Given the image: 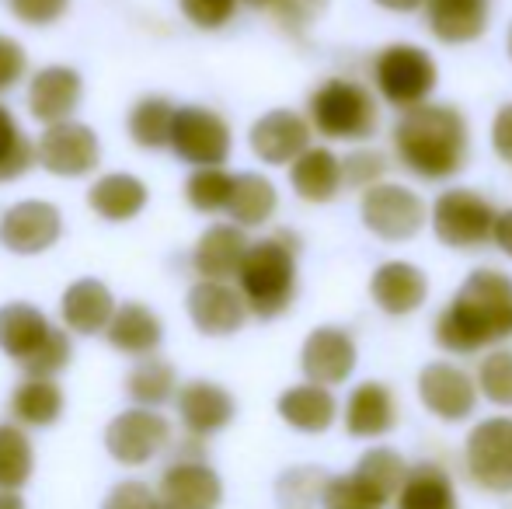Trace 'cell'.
Masks as SVG:
<instances>
[{
  "label": "cell",
  "instance_id": "obj_1",
  "mask_svg": "<svg viewBox=\"0 0 512 509\" xmlns=\"http://www.w3.org/2000/svg\"><path fill=\"white\" fill-rule=\"evenodd\" d=\"M432 339L450 356H478L512 339V276L481 265L436 314Z\"/></svg>",
  "mask_w": 512,
  "mask_h": 509
},
{
  "label": "cell",
  "instance_id": "obj_2",
  "mask_svg": "<svg viewBox=\"0 0 512 509\" xmlns=\"http://www.w3.org/2000/svg\"><path fill=\"white\" fill-rule=\"evenodd\" d=\"M394 161L418 182H450L471 161V123L460 109L425 102L401 112L391 133Z\"/></svg>",
  "mask_w": 512,
  "mask_h": 509
},
{
  "label": "cell",
  "instance_id": "obj_3",
  "mask_svg": "<svg viewBox=\"0 0 512 509\" xmlns=\"http://www.w3.org/2000/svg\"><path fill=\"white\" fill-rule=\"evenodd\" d=\"M297 252L300 241L293 231H276L272 238L251 241L248 258L237 272V290L248 300V311L262 321L286 314L297 300Z\"/></svg>",
  "mask_w": 512,
  "mask_h": 509
},
{
  "label": "cell",
  "instance_id": "obj_4",
  "mask_svg": "<svg viewBox=\"0 0 512 509\" xmlns=\"http://www.w3.org/2000/svg\"><path fill=\"white\" fill-rule=\"evenodd\" d=\"M307 119L331 143H366L380 129V98L352 77H328L310 91Z\"/></svg>",
  "mask_w": 512,
  "mask_h": 509
},
{
  "label": "cell",
  "instance_id": "obj_5",
  "mask_svg": "<svg viewBox=\"0 0 512 509\" xmlns=\"http://www.w3.org/2000/svg\"><path fill=\"white\" fill-rule=\"evenodd\" d=\"M0 349L28 377H56L70 363V339L35 304L14 300L0 307Z\"/></svg>",
  "mask_w": 512,
  "mask_h": 509
},
{
  "label": "cell",
  "instance_id": "obj_6",
  "mask_svg": "<svg viewBox=\"0 0 512 509\" xmlns=\"http://www.w3.org/2000/svg\"><path fill=\"white\" fill-rule=\"evenodd\" d=\"M370 81L380 102L398 112H411L432 102L439 88V67L432 53H425L415 42H391L373 56Z\"/></svg>",
  "mask_w": 512,
  "mask_h": 509
},
{
  "label": "cell",
  "instance_id": "obj_7",
  "mask_svg": "<svg viewBox=\"0 0 512 509\" xmlns=\"http://www.w3.org/2000/svg\"><path fill=\"white\" fill-rule=\"evenodd\" d=\"M495 220L499 210L488 196L464 185L443 189L429 206V227L439 245L453 252H481L495 241Z\"/></svg>",
  "mask_w": 512,
  "mask_h": 509
},
{
  "label": "cell",
  "instance_id": "obj_8",
  "mask_svg": "<svg viewBox=\"0 0 512 509\" xmlns=\"http://www.w3.org/2000/svg\"><path fill=\"white\" fill-rule=\"evenodd\" d=\"M359 220L373 238L401 245L422 234V227L429 224V210L415 189L401 182H380L359 196Z\"/></svg>",
  "mask_w": 512,
  "mask_h": 509
},
{
  "label": "cell",
  "instance_id": "obj_9",
  "mask_svg": "<svg viewBox=\"0 0 512 509\" xmlns=\"http://www.w3.org/2000/svg\"><path fill=\"white\" fill-rule=\"evenodd\" d=\"M464 468L478 489L512 496V415L481 419L467 433Z\"/></svg>",
  "mask_w": 512,
  "mask_h": 509
},
{
  "label": "cell",
  "instance_id": "obj_10",
  "mask_svg": "<svg viewBox=\"0 0 512 509\" xmlns=\"http://www.w3.org/2000/svg\"><path fill=\"white\" fill-rule=\"evenodd\" d=\"M171 150L178 154V161L192 168H223L234 150V133L220 112L203 105H182L175 116Z\"/></svg>",
  "mask_w": 512,
  "mask_h": 509
},
{
  "label": "cell",
  "instance_id": "obj_11",
  "mask_svg": "<svg viewBox=\"0 0 512 509\" xmlns=\"http://www.w3.org/2000/svg\"><path fill=\"white\" fill-rule=\"evenodd\" d=\"M418 401L429 415H436L439 422H467L474 412H478V381L474 374H467L460 363L450 360H436V363H425L418 370V381H415Z\"/></svg>",
  "mask_w": 512,
  "mask_h": 509
},
{
  "label": "cell",
  "instance_id": "obj_12",
  "mask_svg": "<svg viewBox=\"0 0 512 509\" xmlns=\"http://www.w3.org/2000/svg\"><path fill=\"white\" fill-rule=\"evenodd\" d=\"M35 157L49 175L60 178H81L91 175L102 161V143H98L95 129L67 119V123L46 126L35 143Z\"/></svg>",
  "mask_w": 512,
  "mask_h": 509
},
{
  "label": "cell",
  "instance_id": "obj_13",
  "mask_svg": "<svg viewBox=\"0 0 512 509\" xmlns=\"http://www.w3.org/2000/svg\"><path fill=\"white\" fill-rule=\"evenodd\" d=\"M359 367V346L349 328L342 325H321L304 339L300 346V370L310 384L338 387L345 384Z\"/></svg>",
  "mask_w": 512,
  "mask_h": 509
},
{
  "label": "cell",
  "instance_id": "obj_14",
  "mask_svg": "<svg viewBox=\"0 0 512 509\" xmlns=\"http://www.w3.org/2000/svg\"><path fill=\"white\" fill-rule=\"evenodd\" d=\"M251 154L272 168H290L304 150L314 147V126L293 109H272L251 123Z\"/></svg>",
  "mask_w": 512,
  "mask_h": 509
},
{
  "label": "cell",
  "instance_id": "obj_15",
  "mask_svg": "<svg viewBox=\"0 0 512 509\" xmlns=\"http://www.w3.org/2000/svg\"><path fill=\"white\" fill-rule=\"evenodd\" d=\"M185 311H189L192 325L209 339H227V335L241 332L244 321L251 318L244 293L234 283H220V279H199L185 297Z\"/></svg>",
  "mask_w": 512,
  "mask_h": 509
},
{
  "label": "cell",
  "instance_id": "obj_16",
  "mask_svg": "<svg viewBox=\"0 0 512 509\" xmlns=\"http://www.w3.org/2000/svg\"><path fill=\"white\" fill-rule=\"evenodd\" d=\"M171 426L154 408H126L105 429V447L119 464H147L164 450Z\"/></svg>",
  "mask_w": 512,
  "mask_h": 509
},
{
  "label": "cell",
  "instance_id": "obj_17",
  "mask_svg": "<svg viewBox=\"0 0 512 509\" xmlns=\"http://www.w3.org/2000/svg\"><path fill=\"white\" fill-rule=\"evenodd\" d=\"M63 213L42 199H21L0 220V245L11 255H42L60 241Z\"/></svg>",
  "mask_w": 512,
  "mask_h": 509
},
{
  "label": "cell",
  "instance_id": "obj_18",
  "mask_svg": "<svg viewBox=\"0 0 512 509\" xmlns=\"http://www.w3.org/2000/svg\"><path fill=\"white\" fill-rule=\"evenodd\" d=\"M370 300L391 318H408L429 300V276L415 262L391 258L370 276Z\"/></svg>",
  "mask_w": 512,
  "mask_h": 509
},
{
  "label": "cell",
  "instance_id": "obj_19",
  "mask_svg": "<svg viewBox=\"0 0 512 509\" xmlns=\"http://www.w3.org/2000/svg\"><path fill=\"white\" fill-rule=\"evenodd\" d=\"M398 398L384 381H363L349 391L342 408L345 433L352 440H380L398 426Z\"/></svg>",
  "mask_w": 512,
  "mask_h": 509
},
{
  "label": "cell",
  "instance_id": "obj_20",
  "mask_svg": "<svg viewBox=\"0 0 512 509\" xmlns=\"http://www.w3.org/2000/svg\"><path fill=\"white\" fill-rule=\"evenodd\" d=\"M425 28L443 46H471L488 32L492 0H425Z\"/></svg>",
  "mask_w": 512,
  "mask_h": 509
},
{
  "label": "cell",
  "instance_id": "obj_21",
  "mask_svg": "<svg viewBox=\"0 0 512 509\" xmlns=\"http://www.w3.org/2000/svg\"><path fill=\"white\" fill-rule=\"evenodd\" d=\"M84 98V77L74 67H42L28 84V112L42 126H56L74 119Z\"/></svg>",
  "mask_w": 512,
  "mask_h": 509
},
{
  "label": "cell",
  "instance_id": "obj_22",
  "mask_svg": "<svg viewBox=\"0 0 512 509\" xmlns=\"http://www.w3.org/2000/svg\"><path fill=\"white\" fill-rule=\"evenodd\" d=\"M178 415H182V426L192 436H213L220 429H227L237 415V401L227 387L213 381H189L178 387Z\"/></svg>",
  "mask_w": 512,
  "mask_h": 509
},
{
  "label": "cell",
  "instance_id": "obj_23",
  "mask_svg": "<svg viewBox=\"0 0 512 509\" xmlns=\"http://www.w3.org/2000/svg\"><path fill=\"white\" fill-rule=\"evenodd\" d=\"M223 503V482L203 461H178L161 478L164 509H216Z\"/></svg>",
  "mask_w": 512,
  "mask_h": 509
},
{
  "label": "cell",
  "instance_id": "obj_24",
  "mask_svg": "<svg viewBox=\"0 0 512 509\" xmlns=\"http://www.w3.org/2000/svg\"><path fill=\"white\" fill-rule=\"evenodd\" d=\"M248 234L237 224H213L203 231V238L196 241V252H192V265L203 279H220L230 283L241 272L244 258H248Z\"/></svg>",
  "mask_w": 512,
  "mask_h": 509
},
{
  "label": "cell",
  "instance_id": "obj_25",
  "mask_svg": "<svg viewBox=\"0 0 512 509\" xmlns=\"http://www.w3.org/2000/svg\"><path fill=\"white\" fill-rule=\"evenodd\" d=\"M276 412H279V419H283L290 429H297V433L321 436L335 426L338 401H335V394H331V387L304 381V384L286 387V391L279 394Z\"/></svg>",
  "mask_w": 512,
  "mask_h": 509
},
{
  "label": "cell",
  "instance_id": "obj_26",
  "mask_svg": "<svg viewBox=\"0 0 512 509\" xmlns=\"http://www.w3.org/2000/svg\"><path fill=\"white\" fill-rule=\"evenodd\" d=\"M115 297L102 279H77L67 286L60 300L63 325L77 335H98L108 328V321L115 318Z\"/></svg>",
  "mask_w": 512,
  "mask_h": 509
},
{
  "label": "cell",
  "instance_id": "obj_27",
  "mask_svg": "<svg viewBox=\"0 0 512 509\" xmlns=\"http://www.w3.org/2000/svg\"><path fill=\"white\" fill-rule=\"evenodd\" d=\"M290 185L304 203H331L342 192V157L331 147H310L290 164Z\"/></svg>",
  "mask_w": 512,
  "mask_h": 509
},
{
  "label": "cell",
  "instance_id": "obj_28",
  "mask_svg": "<svg viewBox=\"0 0 512 509\" xmlns=\"http://www.w3.org/2000/svg\"><path fill=\"white\" fill-rule=\"evenodd\" d=\"M105 339L112 349L126 356H154V349L164 342V325L147 304H119L115 307V318L108 321Z\"/></svg>",
  "mask_w": 512,
  "mask_h": 509
},
{
  "label": "cell",
  "instance_id": "obj_29",
  "mask_svg": "<svg viewBox=\"0 0 512 509\" xmlns=\"http://www.w3.org/2000/svg\"><path fill=\"white\" fill-rule=\"evenodd\" d=\"M147 199H150L147 185H143L136 175H126V171L102 175L88 189V206L102 220H108V224H126V220L140 217Z\"/></svg>",
  "mask_w": 512,
  "mask_h": 509
},
{
  "label": "cell",
  "instance_id": "obj_30",
  "mask_svg": "<svg viewBox=\"0 0 512 509\" xmlns=\"http://www.w3.org/2000/svg\"><path fill=\"white\" fill-rule=\"evenodd\" d=\"M394 509H460L457 485H453L450 471L436 461H422L408 471L405 485H401Z\"/></svg>",
  "mask_w": 512,
  "mask_h": 509
},
{
  "label": "cell",
  "instance_id": "obj_31",
  "mask_svg": "<svg viewBox=\"0 0 512 509\" xmlns=\"http://www.w3.org/2000/svg\"><path fill=\"white\" fill-rule=\"evenodd\" d=\"M276 210H279V192L269 178L258 175V171H241L234 178V196H230L227 206L230 224L244 227V231L248 227H262L276 217Z\"/></svg>",
  "mask_w": 512,
  "mask_h": 509
},
{
  "label": "cell",
  "instance_id": "obj_32",
  "mask_svg": "<svg viewBox=\"0 0 512 509\" xmlns=\"http://www.w3.org/2000/svg\"><path fill=\"white\" fill-rule=\"evenodd\" d=\"M11 412L21 426H53L63 415V391L53 377H25L11 394Z\"/></svg>",
  "mask_w": 512,
  "mask_h": 509
},
{
  "label": "cell",
  "instance_id": "obj_33",
  "mask_svg": "<svg viewBox=\"0 0 512 509\" xmlns=\"http://www.w3.org/2000/svg\"><path fill=\"white\" fill-rule=\"evenodd\" d=\"M175 116L178 109L161 95H147L129 109L126 129L133 136L136 147L143 150H161L171 147V133H175Z\"/></svg>",
  "mask_w": 512,
  "mask_h": 509
},
{
  "label": "cell",
  "instance_id": "obj_34",
  "mask_svg": "<svg viewBox=\"0 0 512 509\" xmlns=\"http://www.w3.org/2000/svg\"><path fill=\"white\" fill-rule=\"evenodd\" d=\"M408 471H411L408 461L394 447H370L366 454H359L352 475H356L359 482L370 485L384 503H394L398 492H401V485H405Z\"/></svg>",
  "mask_w": 512,
  "mask_h": 509
},
{
  "label": "cell",
  "instance_id": "obj_35",
  "mask_svg": "<svg viewBox=\"0 0 512 509\" xmlns=\"http://www.w3.org/2000/svg\"><path fill=\"white\" fill-rule=\"evenodd\" d=\"M129 398L140 408H157L164 401L178 398V374L168 360H157V356H143L126 377Z\"/></svg>",
  "mask_w": 512,
  "mask_h": 509
},
{
  "label": "cell",
  "instance_id": "obj_36",
  "mask_svg": "<svg viewBox=\"0 0 512 509\" xmlns=\"http://www.w3.org/2000/svg\"><path fill=\"white\" fill-rule=\"evenodd\" d=\"M32 440L18 426H0V492H14L32 478Z\"/></svg>",
  "mask_w": 512,
  "mask_h": 509
},
{
  "label": "cell",
  "instance_id": "obj_37",
  "mask_svg": "<svg viewBox=\"0 0 512 509\" xmlns=\"http://www.w3.org/2000/svg\"><path fill=\"white\" fill-rule=\"evenodd\" d=\"M234 178L227 168H196L185 182V199L199 213H220L234 196Z\"/></svg>",
  "mask_w": 512,
  "mask_h": 509
},
{
  "label": "cell",
  "instance_id": "obj_38",
  "mask_svg": "<svg viewBox=\"0 0 512 509\" xmlns=\"http://www.w3.org/2000/svg\"><path fill=\"white\" fill-rule=\"evenodd\" d=\"M478 391L488 405L495 408H512V349L495 346L481 356L478 370H474Z\"/></svg>",
  "mask_w": 512,
  "mask_h": 509
},
{
  "label": "cell",
  "instance_id": "obj_39",
  "mask_svg": "<svg viewBox=\"0 0 512 509\" xmlns=\"http://www.w3.org/2000/svg\"><path fill=\"white\" fill-rule=\"evenodd\" d=\"M35 161H39L35 157V143L28 140L25 129L14 123L11 112L0 105V182L21 178Z\"/></svg>",
  "mask_w": 512,
  "mask_h": 509
},
{
  "label": "cell",
  "instance_id": "obj_40",
  "mask_svg": "<svg viewBox=\"0 0 512 509\" xmlns=\"http://www.w3.org/2000/svg\"><path fill=\"white\" fill-rule=\"evenodd\" d=\"M387 168H391V161H387V154L377 147H356L342 157V178H345V185L356 192H366V189H373V185L387 182Z\"/></svg>",
  "mask_w": 512,
  "mask_h": 509
},
{
  "label": "cell",
  "instance_id": "obj_41",
  "mask_svg": "<svg viewBox=\"0 0 512 509\" xmlns=\"http://www.w3.org/2000/svg\"><path fill=\"white\" fill-rule=\"evenodd\" d=\"M328 482H331V475L324 468H293L279 478V499H283L286 506L304 509L310 503H321Z\"/></svg>",
  "mask_w": 512,
  "mask_h": 509
},
{
  "label": "cell",
  "instance_id": "obj_42",
  "mask_svg": "<svg viewBox=\"0 0 512 509\" xmlns=\"http://www.w3.org/2000/svg\"><path fill=\"white\" fill-rule=\"evenodd\" d=\"M321 506L324 509H387L384 499H380L366 482H359L352 471L349 475H331Z\"/></svg>",
  "mask_w": 512,
  "mask_h": 509
},
{
  "label": "cell",
  "instance_id": "obj_43",
  "mask_svg": "<svg viewBox=\"0 0 512 509\" xmlns=\"http://www.w3.org/2000/svg\"><path fill=\"white\" fill-rule=\"evenodd\" d=\"M178 4H182V14L192 25L213 32V28H223L234 18L241 0H178Z\"/></svg>",
  "mask_w": 512,
  "mask_h": 509
},
{
  "label": "cell",
  "instance_id": "obj_44",
  "mask_svg": "<svg viewBox=\"0 0 512 509\" xmlns=\"http://www.w3.org/2000/svg\"><path fill=\"white\" fill-rule=\"evenodd\" d=\"M7 7H11L14 18L25 21V25L46 28L67 14L70 0H7Z\"/></svg>",
  "mask_w": 512,
  "mask_h": 509
},
{
  "label": "cell",
  "instance_id": "obj_45",
  "mask_svg": "<svg viewBox=\"0 0 512 509\" xmlns=\"http://www.w3.org/2000/svg\"><path fill=\"white\" fill-rule=\"evenodd\" d=\"M324 7H328V0H279L276 18H279V25H283V28L300 32V28L314 25V21L321 18Z\"/></svg>",
  "mask_w": 512,
  "mask_h": 509
},
{
  "label": "cell",
  "instance_id": "obj_46",
  "mask_svg": "<svg viewBox=\"0 0 512 509\" xmlns=\"http://www.w3.org/2000/svg\"><path fill=\"white\" fill-rule=\"evenodd\" d=\"M102 509H164V506L143 482H119L108 492Z\"/></svg>",
  "mask_w": 512,
  "mask_h": 509
},
{
  "label": "cell",
  "instance_id": "obj_47",
  "mask_svg": "<svg viewBox=\"0 0 512 509\" xmlns=\"http://www.w3.org/2000/svg\"><path fill=\"white\" fill-rule=\"evenodd\" d=\"M25 67H28L25 49L14 39H7V35H0V91H11L25 77Z\"/></svg>",
  "mask_w": 512,
  "mask_h": 509
},
{
  "label": "cell",
  "instance_id": "obj_48",
  "mask_svg": "<svg viewBox=\"0 0 512 509\" xmlns=\"http://www.w3.org/2000/svg\"><path fill=\"white\" fill-rule=\"evenodd\" d=\"M492 150L499 154V161L512 164V102L502 105L492 119Z\"/></svg>",
  "mask_w": 512,
  "mask_h": 509
},
{
  "label": "cell",
  "instance_id": "obj_49",
  "mask_svg": "<svg viewBox=\"0 0 512 509\" xmlns=\"http://www.w3.org/2000/svg\"><path fill=\"white\" fill-rule=\"evenodd\" d=\"M495 248H499L502 255L512 258V206L509 210H499V220H495Z\"/></svg>",
  "mask_w": 512,
  "mask_h": 509
},
{
  "label": "cell",
  "instance_id": "obj_50",
  "mask_svg": "<svg viewBox=\"0 0 512 509\" xmlns=\"http://www.w3.org/2000/svg\"><path fill=\"white\" fill-rule=\"evenodd\" d=\"M373 4L384 7V11H391V14H415L425 7V0H373Z\"/></svg>",
  "mask_w": 512,
  "mask_h": 509
},
{
  "label": "cell",
  "instance_id": "obj_51",
  "mask_svg": "<svg viewBox=\"0 0 512 509\" xmlns=\"http://www.w3.org/2000/svg\"><path fill=\"white\" fill-rule=\"evenodd\" d=\"M0 509H25V503L14 492H0Z\"/></svg>",
  "mask_w": 512,
  "mask_h": 509
},
{
  "label": "cell",
  "instance_id": "obj_52",
  "mask_svg": "<svg viewBox=\"0 0 512 509\" xmlns=\"http://www.w3.org/2000/svg\"><path fill=\"white\" fill-rule=\"evenodd\" d=\"M244 7H255V11H276L279 0H241Z\"/></svg>",
  "mask_w": 512,
  "mask_h": 509
},
{
  "label": "cell",
  "instance_id": "obj_53",
  "mask_svg": "<svg viewBox=\"0 0 512 509\" xmlns=\"http://www.w3.org/2000/svg\"><path fill=\"white\" fill-rule=\"evenodd\" d=\"M506 46H509V60H512V25H509V35H506Z\"/></svg>",
  "mask_w": 512,
  "mask_h": 509
}]
</instances>
